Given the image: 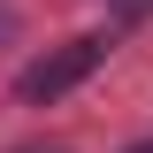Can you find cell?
I'll use <instances>...</instances> for the list:
<instances>
[{
  "instance_id": "cell-1",
  "label": "cell",
  "mask_w": 153,
  "mask_h": 153,
  "mask_svg": "<svg viewBox=\"0 0 153 153\" xmlns=\"http://www.w3.org/2000/svg\"><path fill=\"white\" fill-rule=\"evenodd\" d=\"M107 61V38H69V46H54V54H38L31 69L16 76V100L23 107H38V100H61L69 84H84V76Z\"/></svg>"
},
{
  "instance_id": "cell-2",
  "label": "cell",
  "mask_w": 153,
  "mask_h": 153,
  "mask_svg": "<svg viewBox=\"0 0 153 153\" xmlns=\"http://www.w3.org/2000/svg\"><path fill=\"white\" fill-rule=\"evenodd\" d=\"M130 153H153V138H146V146H130Z\"/></svg>"
}]
</instances>
